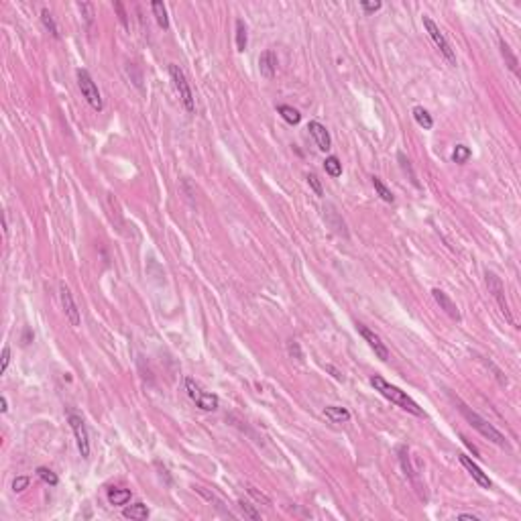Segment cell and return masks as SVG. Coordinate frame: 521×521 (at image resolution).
I'll return each mask as SVG.
<instances>
[{
    "label": "cell",
    "mask_w": 521,
    "mask_h": 521,
    "mask_svg": "<svg viewBox=\"0 0 521 521\" xmlns=\"http://www.w3.org/2000/svg\"><path fill=\"white\" fill-rule=\"evenodd\" d=\"M360 7H362V11H364L366 15H370V13H377V11H379L383 5L379 3V0H377V3H368V0H362V3H360Z\"/></svg>",
    "instance_id": "d590c367"
},
{
    "label": "cell",
    "mask_w": 521,
    "mask_h": 521,
    "mask_svg": "<svg viewBox=\"0 0 521 521\" xmlns=\"http://www.w3.org/2000/svg\"><path fill=\"white\" fill-rule=\"evenodd\" d=\"M114 7H116V11H118V15H120V21H122V25H126V15H124V9H122V5H120V3H116Z\"/></svg>",
    "instance_id": "74e56055"
},
{
    "label": "cell",
    "mask_w": 521,
    "mask_h": 521,
    "mask_svg": "<svg viewBox=\"0 0 521 521\" xmlns=\"http://www.w3.org/2000/svg\"><path fill=\"white\" fill-rule=\"evenodd\" d=\"M287 350H289V354H291V356H293V358H295V360H300V362H302V360H304V354H302V348H300V344H297V342H295V340H289V342H287Z\"/></svg>",
    "instance_id": "4dcf8cb0"
},
{
    "label": "cell",
    "mask_w": 521,
    "mask_h": 521,
    "mask_svg": "<svg viewBox=\"0 0 521 521\" xmlns=\"http://www.w3.org/2000/svg\"><path fill=\"white\" fill-rule=\"evenodd\" d=\"M108 501H110V505H126L130 501V491L128 489H110Z\"/></svg>",
    "instance_id": "d6986e66"
},
{
    "label": "cell",
    "mask_w": 521,
    "mask_h": 521,
    "mask_svg": "<svg viewBox=\"0 0 521 521\" xmlns=\"http://www.w3.org/2000/svg\"><path fill=\"white\" fill-rule=\"evenodd\" d=\"M0 412H3V414H7V412H9V401H7V397H5V395L0 397Z\"/></svg>",
    "instance_id": "f35d334b"
},
{
    "label": "cell",
    "mask_w": 521,
    "mask_h": 521,
    "mask_svg": "<svg viewBox=\"0 0 521 521\" xmlns=\"http://www.w3.org/2000/svg\"><path fill=\"white\" fill-rule=\"evenodd\" d=\"M370 385L379 391V393L383 395V397H387L391 403H395V405H399L401 410H405V412H410V414H414V416H418V418H422L424 416V410L405 393V391H401V389H397L395 385H391V383H387L381 375H373L370 377Z\"/></svg>",
    "instance_id": "6da1fadb"
},
{
    "label": "cell",
    "mask_w": 521,
    "mask_h": 521,
    "mask_svg": "<svg viewBox=\"0 0 521 521\" xmlns=\"http://www.w3.org/2000/svg\"><path fill=\"white\" fill-rule=\"evenodd\" d=\"M122 515L126 517V519H137V521H145L147 517H149V509H147V505L145 503H135V505H130V507H126L124 511H122Z\"/></svg>",
    "instance_id": "9a60e30c"
},
{
    "label": "cell",
    "mask_w": 521,
    "mask_h": 521,
    "mask_svg": "<svg viewBox=\"0 0 521 521\" xmlns=\"http://www.w3.org/2000/svg\"><path fill=\"white\" fill-rule=\"evenodd\" d=\"M248 43V35H246V25L242 19H236V51H244Z\"/></svg>",
    "instance_id": "ffe728a7"
},
{
    "label": "cell",
    "mask_w": 521,
    "mask_h": 521,
    "mask_svg": "<svg viewBox=\"0 0 521 521\" xmlns=\"http://www.w3.org/2000/svg\"><path fill=\"white\" fill-rule=\"evenodd\" d=\"M424 27H426L428 35L432 37L434 45H436V47L440 49V53L446 57V61H448L450 65H456V55H454V51H452V47H450L448 39H446V37H444V33L440 31V27H438L430 17H424Z\"/></svg>",
    "instance_id": "5b68a950"
},
{
    "label": "cell",
    "mask_w": 521,
    "mask_h": 521,
    "mask_svg": "<svg viewBox=\"0 0 521 521\" xmlns=\"http://www.w3.org/2000/svg\"><path fill=\"white\" fill-rule=\"evenodd\" d=\"M258 69H260V73H263L267 80H271V78L275 76V71H277V55H275L271 49H267V51L260 53V57H258Z\"/></svg>",
    "instance_id": "7c38bea8"
},
{
    "label": "cell",
    "mask_w": 521,
    "mask_h": 521,
    "mask_svg": "<svg viewBox=\"0 0 521 521\" xmlns=\"http://www.w3.org/2000/svg\"><path fill=\"white\" fill-rule=\"evenodd\" d=\"M277 112L281 114V118L287 122V124H300V120H302V114L293 108V106H287V104H281L279 108H277Z\"/></svg>",
    "instance_id": "e0dca14e"
},
{
    "label": "cell",
    "mask_w": 521,
    "mask_h": 521,
    "mask_svg": "<svg viewBox=\"0 0 521 521\" xmlns=\"http://www.w3.org/2000/svg\"><path fill=\"white\" fill-rule=\"evenodd\" d=\"M397 159H399V163H401L403 171H405V173H410V179H412V183H414L416 188H420V183H418V177H416V173H414V169H412V165H410V159H407L403 153H399V155H397Z\"/></svg>",
    "instance_id": "f1b7e54d"
},
{
    "label": "cell",
    "mask_w": 521,
    "mask_h": 521,
    "mask_svg": "<svg viewBox=\"0 0 521 521\" xmlns=\"http://www.w3.org/2000/svg\"><path fill=\"white\" fill-rule=\"evenodd\" d=\"M59 297H61V306H63V312H65V318L69 320L71 326H80L82 324V318H80V310L71 297V291L67 289V285L61 283L59 287Z\"/></svg>",
    "instance_id": "ba28073f"
},
{
    "label": "cell",
    "mask_w": 521,
    "mask_h": 521,
    "mask_svg": "<svg viewBox=\"0 0 521 521\" xmlns=\"http://www.w3.org/2000/svg\"><path fill=\"white\" fill-rule=\"evenodd\" d=\"M218 397L216 395H212V393H202V397L198 399V407L200 410H204V412H216L218 410Z\"/></svg>",
    "instance_id": "603a6c76"
},
{
    "label": "cell",
    "mask_w": 521,
    "mask_h": 521,
    "mask_svg": "<svg viewBox=\"0 0 521 521\" xmlns=\"http://www.w3.org/2000/svg\"><path fill=\"white\" fill-rule=\"evenodd\" d=\"M487 287H489V291L493 293V297L497 300V304H499V308H501V312L505 314V318L515 326V320H513V316H511V312H509V304H507V300H505V287H503V281L495 275V273H491V271H487Z\"/></svg>",
    "instance_id": "8992f818"
},
{
    "label": "cell",
    "mask_w": 521,
    "mask_h": 521,
    "mask_svg": "<svg viewBox=\"0 0 521 521\" xmlns=\"http://www.w3.org/2000/svg\"><path fill=\"white\" fill-rule=\"evenodd\" d=\"M308 183H310V188L318 194V196H324V190H322V183H320V179L314 175V173H310L308 175Z\"/></svg>",
    "instance_id": "836d02e7"
},
{
    "label": "cell",
    "mask_w": 521,
    "mask_h": 521,
    "mask_svg": "<svg viewBox=\"0 0 521 521\" xmlns=\"http://www.w3.org/2000/svg\"><path fill=\"white\" fill-rule=\"evenodd\" d=\"M310 135L314 137V141H316V145H318L320 151H328V149L332 147L330 133H328V128H326L324 124L312 120V122H310Z\"/></svg>",
    "instance_id": "30bf717a"
},
{
    "label": "cell",
    "mask_w": 521,
    "mask_h": 521,
    "mask_svg": "<svg viewBox=\"0 0 521 521\" xmlns=\"http://www.w3.org/2000/svg\"><path fill=\"white\" fill-rule=\"evenodd\" d=\"M414 118H416V122H418L422 128H426V130H430V128L434 126V118H432L430 112H428L426 108H422V106H416V108H414Z\"/></svg>",
    "instance_id": "ac0fdd59"
},
{
    "label": "cell",
    "mask_w": 521,
    "mask_h": 521,
    "mask_svg": "<svg viewBox=\"0 0 521 521\" xmlns=\"http://www.w3.org/2000/svg\"><path fill=\"white\" fill-rule=\"evenodd\" d=\"M69 426L73 430L76 442H78V450L82 454V458H90V438H88V430L82 418L78 416H69Z\"/></svg>",
    "instance_id": "52a82bcc"
},
{
    "label": "cell",
    "mask_w": 521,
    "mask_h": 521,
    "mask_svg": "<svg viewBox=\"0 0 521 521\" xmlns=\"http://www.w3.org/2000/svg\"><path fill=\"white\" fill-rule=\"evenodd\" d=\"M240 505V509H242V513L246 515V517H250V519H260V515H258V511H254L252 509V505L250 503H246V501H240L238 503Z\"/></svg>",
    "instance_id": "d6a6232c"
},
{
    "label": "cell",
    "mask_w": 521,
    "mask_h": 521,
    "mask_svg": "<svg viewBox=\"0 0 521 521\" xmlns=\"http://www.w3.org/2000/svg\"><path fill=\"white\" fill-rule=\"evenodd\" d=\"M37 474H39V478L43 480V482H47V485H51V487H55L57 482H59V478H57V474L53 472V470H49V468H45V466H39L37 468Z\"/></svg>",
    "instance_id": "83f0119b"
},
{
    "label": "cell",
    "mask_w": 521,
    "mask_h": 521,
    "mask_svg": "<svg viewBox=\"0 0 521 521\" xmlns=\"http://www.w3.org/2000/svg\"><path fill=\"white\" fill-rule=\"evenodd\" d=\"M151 9H153V15H155V19H157L159 27H161V29H167V27H169V17H167V11H165L163 3L155 0V3L151 5Z\"/></svg>",
    "instance_id": "44dd1931"
},
{
    "label": "cell",
    "mask_w": 521,
    "mask_h": 521,
    "mask_svg": "<svg viewBox=\"0 0 521 521\" xmlns=\"http://www.w3.org/2000/svg\"><path fill=\"white\" fill-rule=\"evenodd\" d=\"M470 155H472V151H470L466 145H456V147H454V153H452V161L458 163V165H464V163L470 159Z\"/></svg>",
    "instance_id": "d4e9b609"
},
{
    "label": "cell",
    "mask_w": 521,
    "mask_h": 521,
    "mask_svg": "<svg viewBox=\"0 0 521 521\" xmlns=\"http://www.w3.org/2000/svg\"><path fill=\"white\" fill-rule=\"evenodd\" d=\"M78 84H80V90H82V96L88 100V104L94 108V110H102L104 108V102H102V96H100V90L98 86L94 84L92 76L86 71V69H78Z\"/></svg>",
    "instance_id": "277c9868"
},
{
    "label": "cell",
    "mask_w": 521,
    "mask_h": 521,
    "mask_svg": "<svg viewBox=\"0 0 521 521\" xmlns=\"http://www.w3.org/2000/svg\"><path fill=\"white\" fill-rule=\"evenodd\" d=\"M326 368H328V370H330V373H332V375H334V379H338V381H342V375H340V373H338V370H336V368H334V366H326Z\"/></svg>",
    "instance_id": "ab89813d"
},
{
    "label": "cell",
    "mask_w": 521,
    "mask_h": 521,
    "mask_svg": "<svg viewBox=\"0 0 521 521\" xmlns=\"http://www.w3.org/2000/svg\"><path fill=\"white\" fill-rule=\"evenodd\" d=\"M432 295H434V300L438 302V306H440V308H442V310H444L452 320H456V322L460 320V312H458L456 304H454V302H452V300H450L442 289H434V291H432Z\"/></svg>",
    "instance_id": "4fadbf2b"
},
{
    "label": "cell",
    "mask_w": 521,
    "mask_h": 521,
    "mask_svg": "<svg viewBox=\"0 0 521 521\" xmlns=\"http://www.w3.org/2000/svg\"><path fill=\"white\" fill-rule=\"evenodd\" d=\"M78 9L84 13V17H86L88 25H92V21H94V7H92L90 3H80V5H78Z\"/></svg>",
    "instance_id": "f546056e"
},
{
    "label": "cell",
    "mask_w": 521,
    "mask_h": 521,
    "mask_svg": "<svg viewBox=\"0 0 521 521\" xmlns=\"http://www.w3.org/2000/svg\"><path fill=\"white\" fill-rule=\"evenodd\" d=\"M248 493H250V495H252V497H254L256 501H263L265 505H271V499H269V497H265L263 493H258V491H256L254 487H248Z\"/></svg>",
    "instance_id": "8d00e7d4"
},
{
    "label": "cell",
    "mask_w": 521,
    "mask_h": 521,
    "mask_svg": "<svg viewBox=\"0 0 521 521\" xmlns=\"http://www.w3.org/2000/svg\"><path fill=\"white\" fill-rule=\"evenodd\" d=\"M460 519H468V521H476L474 515H460Z\"/></svg>",
    "instance_id": "60d3db41"
},
{
    "label": "cell",
    "mask_w": 521,
    "mask_h": 521,
    "mask_svg": "<svg viewBox=\"0 0 521 521\" xmlns=\"http://www.w3.org/2000/svg\"><path fill=\"white\" fill-rule=\"evenodd\" d=\"M324 169H326V173H328L330 177H340V175H342V163H340V159H338V157H334V155L326 157V161H324Z\"/></svg>",
    "instance_id": "7402d4cb"
},
{
    "label": "cell",
    "mask_w": 521,
    "mask_h": 521,
    "mask_svg": "<svg viewBox=\"0 0 521 521\" xmlns=\"http://www.w3.org/2000/svg\"><path fill=\"white\" fill-rule=\"evenodd\" d=\"M499 47H501V55L505 57V61H507V65H509V69H511V71H513L515 76H519V67H517L519 63H517V57L513 55L511 47H509V45H507V43H505L503 39L499 41Z\"/></svg>",
    "instance_id": "2e32d148"
},
{
    "label": "cell",
    "mask_w": 521,
    "mask_h": 521,
    "mask_svg": "<svg viewBox=\"0 0 521 521\" xmlns=\"http://www.w3.org/2000/svg\"><path fill=\"white\" fill-rule=\"evenodd\" d=\"M460 462H462V466L468 470V474L474 478V482L476 485H480L482 489H491V478H489V474L487 472H482L480 468H478V464L476 462H472L468 456H460Z\"/></svg>",
    "instance_id": "8fae6325"
},
{
    "label": "cell",
    "mask_w": 521,
    "mask_h": 521,
    "mask_svg": "<svg viewBox=\"0 0 521 521\" xmlns=\"http://www.w3.org/2000/svg\"><path fill=\"white\" fill-rule=\"evenodd\" d=\"M9 362H11V348H9V346H5V348H3V362H0V375H5V373H7Z\"/></svg>",
    "instance_id": "e575fe53"
},
{
    "label": "cell",
    "mask_w": 521,
    "mask_h": 521,
    "mask_svg": "<svg viewBox=\"0 0 521 521\" xmlns=\"http://www.w3.org/2000/svg\"><path fill=\"white\" fill-rule=\"evenodd\" d=\"M356 328H358L360 336H362V338H364V340L368 342V346H370V348L375 350V354H377V356H379L381 360H387V358H389V350H387V346H385V344L381 342V338H379V336H377L375 332H370V330H368L366 326H362V324H358Z\"/></svg>",
    "instance_id": "9c48e42d"
},
{
    "label": "cell",
    "mask_w": 521,
    "mask_h": 521,
    "mask_svg": "<svg viewBox=\"0 0 521 521\" xmlns=\"http://www.w3.org/2000/svg\"><path fill=\"white\" fill-rule=\"evenodd\" d=\"M324 416L332 422V424H344L350 420V412L344 410V407H338V405H328L324 407Z\"/></svg>",
    "instance_id": "5bb4252c"
},
{
    "label": "cell",
    "mask_w": 521,
    "mask_h": 521,
    "mask_svg": "<svg viewBox=\"0 0 521 521\" xmlns=\"http://www.w3.org/2000/svg\"><path fill=\"white\" fill-rule=\"evenodd\" d=\"M169 76H171V80H173L175 90L179 92V98H181L185 110H188V112H194V110H196V102H194L192 88H190V84H188V80H185V73L179 69V65L171 63V65H169Z\"/></svg>",
    "instance_id": "3957f363"
},
{
    "label": "cell",
    "mask_w": 521,
    "mask_h": 521,
    "mask_svg": "<svg viewBox=\"0 0 521 521\" xmlns=\"http://www.w3.org/2000/svg\"><path fill=\"white\" fill-rule=\"evenodd\" d=\"M373 185H375V190H377V194L381 196V200H385V202H389V204H393V200H395V196L391 194V190L381 181V177H373Z\"/></svg>",
    "instance_id": "cb8c5ba5"
},
{
    "label": "cell",
    "mask_w": 521,
    "mask_h": 521,
    "mask_svg": "<svg viewBox=\"0 0 521 521\" xmlns=\"http://www.w3.org/2000/svg\"><path fill=\"white\" fill-rule=\"evenodd\" d=\"M29 482H31L29 476H17L15 482H13V491H15V493H23V491L29 487Z\"/></svg>",
    "instance_id": "1f68e13d"
},
{
    "label": "cell",
    "mask_w": 521,
    "mask_h": 521,
    "mask_svg": "<svg viewBox=\"0 0 521 521\" xmlns=\"http://www.w3.org/2000/svg\"><path fill=\"white\" fill-rule=\"evenodd\" d=\"M41 21H43V25H45V29L55 37V39H59V31H57V25H55V21H53V17H51V13L47 11V9H43L41 11Z\"/></svg>",
    "instance_id": "484cf974"
},
{
    "label": "cell",
    "mask_w": 521,
    "mask_h": 521,
    "mask_svg": "<svg viewBox=\"0 0 521 521\" xmlns=\"http://www.w3.org/2000/svg\"><path fill=\"white\" fill-rule=\"evenodd\" d=\"M185 389H188V395L192 397V401H196V403H198V399H200V397H202V393H204V391L200 389V385H198L194 379H190V377H188V379H185Z\"/></svg>",
    "instance_id": "4316f807"
},
{
    "label": "cell",
    "mask_w": 521,
    "mask_h": 521,
    "mask_svg": "<svg viewBox=\"0 0 521 521\" xmlns=\"http://www.w3.org/2000/svg\"><path fill=\"white\" fill-rule=\"evenodd\" d=\"M458 410H460V414L466 418V422L476 430V432H480L487 440H491V442H495L497 446H507V438L495 428V426H491L487 420H482L476 412H472L468 405H464L460 399H458Z\"/></svg>",
    "instance_id": "7a4b0ae2"
}]
</instances>
